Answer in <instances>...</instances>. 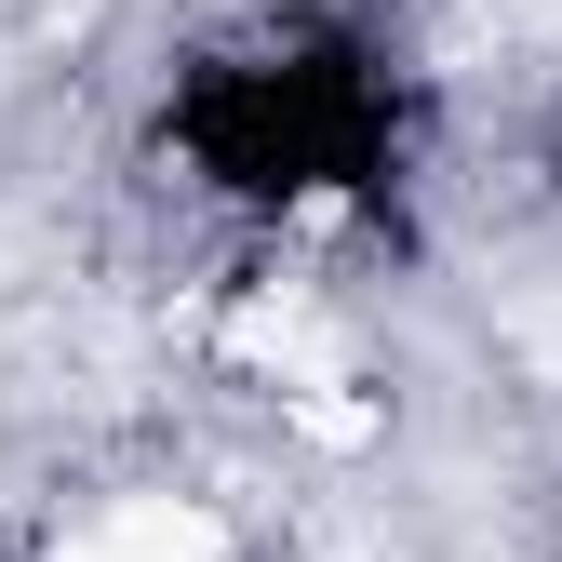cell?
<instances>
[{
    "label": "cell",
    "instance_id": "cell-1",
    "mask_svg": "<svg viewBox=\"0 0 562 562\" xmlns=\"http://www.w3.org/2000/svg\"><path fill=\"white\" fill-rule=\"evenodd\" d=\"M54 562H228V536H215V509H188V496H121V509H94L81 536H67Z\"/></svg>",
    "mask_w": 562,
    "mask_h": 562
}]
</instances>
